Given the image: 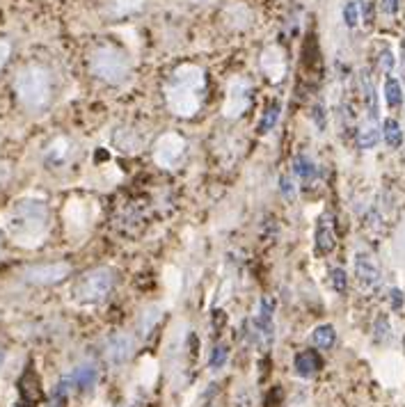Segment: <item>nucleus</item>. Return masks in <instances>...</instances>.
Masks as SVG:
<instances>
[{"mask_svg":"<svg viewBox=\"0 0 405 407\" xmlns=\"http://www.w3.org/2000/svg\"><path fill=\"white\" fill-rule=\"evenodd\" d=\"M0 227L14 245L35 249L46 240L51 229L48 204L41 197H21L7 211L0 213Z\"/></svg>","mask_w":405,"mask_h":407,"instance_id":"f257e3e1","label":"nucleus"},{"mask_svg":"<svg viewBox=\"0 0 405 407\" xmlns=\"http://www.w3.org/2000/svg\"><path fill=\"white\" fill-rule=\"evenodd\" d=\"M206 90V73L197 64H181L165 85V101L172 115L190 119L200 113Z\"/></svg>","mask_w":405,"mask_h":407,"instance_id":"f03ea898","label":"nucleus"},{"mask_svg":"<svg viewBox=\"0 0 405 407\" xmlns=\"http://www.w3.org/2000/svg\"><path fill=\"white\" fill-rule=\"evenodd\" d=\"M14 94L19 103L30 113H39L51 103L53 94V81L46 67L41 64H28L19 69L14 76Z\"/></svg>","mask_w":405,"mask_h":407,"instance_id":"7ed1b4c3","label":"nucleus"},{"mask_svg":"<svg viewBox=\"0 0 405 407\" xmlns=\"http://www.w3.org/2000/svg\"><path fill=\"white\" fill-rule=\"evenodd\" d=\"M115 286V272L111 268H92L83 272L78 279L73 282L71 286V298L76 304L81 306H92L103 302L108 295H111Z\"/></svg>","mask_w":405,"mask_h":407,"instance_id":"20e7f679","label":"nucleus"},{"mask_svg":"<svg viewBox=\"0 0 405 407\" xmlns=\"http://www.w3.org/2000/svg\"><path fill=\"white\" fill-rule=\"evenodd\" d=\"M90 69L98 81L108 85H122L130 73V62L117 46H98L90 55Z\"/></svg>","mask_w":405,"mask_h":407,"instance_id":"39448f33","label":"nucleus"},{"mask_svg":"<svg viewBox=\"0 0 405 407\" xmlns=\"http://www.w3.org/2000/svg\"><path fill=\"white\" fill-rule=\"evenodd\" d=\"M250 103H252V83L245 78V76H234V78H229L222 115L227 119H238L245 115Z\"/></svg>","mask_w":405,"mask_h":407,"instance_id":"423d86ee","label":"nucleus"},{"mask_svg":"<svg viewBox=\"0 0 405 407\" xmlns=\"http://www.w3.org/2000/svg\"><path fill=\"white\" fill-rule=\"evenodd\" d=\"M250 339L259 341V344H270L275 336V302L270 298H261L257 302V309L252 321L247 325Z\"/></svg>","mask_w":405,"mask_h":407,"instance_id":"0eeeda50","label":"nucleus"},{"mask_svg":"<svg viewBox=\"0 0 405 407\" xmlns=\"http://www.w3.org/2000/svg\"><path fill=\"white\" fill-rule=\"evenodd\" d=\"M62 215H64V227H67L69 236H83L92 225L96 208L92 202L83 200V197H71L67 206H64Z\"/></svg>","mask_w":405,"mask_h":407,"instance_id":"6e6552de","label":"nucleus"},{"mask_svg":"<svg viewBox=\"0 0 405 407\" xmlns=\"http://www.w3.org/2000/svg\"><path fill=\"white\" fill-rule=\"evenodd\" d=\"M185 151V140L179 133H163L154 145V163L163 170H172Z\"/></svg>","mask_w":405,"mask_h":407,"instance_id":"1a4fd4ad","label":"nucleus"},{"mask_svg":"<svg viewBox=\"0 0 405 407\" xmlns=\"http://www.w3.org/2000/svg\"><path fill=\"white\" fill-rule=\"evenodd\" d=\"M71 274V266L69 263H39V266H28L21 277L30 284H37V286H51V284H60L62 279H67Z\"/></svg>","mask_w":405,"mask_h":407,"instance_id":"9d476101","label":"nucleus"},{"mask_svg":"<svg viewBox=\"0 0 405 407\" xmlns=\"http://www.w3.org/2000/svg\"><path fill=\"white\" fill-rule=\"evenodd\" d=\"M353 268H355V279H357L362 291H374L380 286L382 272H380L378 261L371 257L369 252H357L355 261H353Z\"/></svg>","mask_w":405,"mask_h":407,"instance_id":"9b49d317","label":"nucleus"},{"mask_svg":"<svg viewBox=\"0 0 405 407\" xmlns=\"http://www.w3.org/2000/svg\"><path fill=\"white\" fill-rule=\"evenodd\" d=\"M135 353V339L126 332H117L106 344V359L113 366H124Z\"/></svg>","mask_w":405,"mask_h":407,"instance_id":"f8f14e48","label":"nucleus"},{"mask_svg":"<svg viewBox=\"0 0 405 407\" xmlns=\"http://www.w3.org/2000/svg\"><path fill=\"white\" fill-rule=\"evenodd\" d=\"M259 64H261V71H264V76L270 83H280V81H284V76H287V55H284V51L280 46H268L264 53H261Z\"/></svg>","mask_w":405,"mask_h":407,"instance_id":"ddd939ff","label":"nucleus"},{"mask_svg":"<svg viewBox=\"0 0 405 407\" xmlns=\"http://www.w3.org/2000/svg\"><path fill=\"white\" fill-rule=\"evenodd\" d=\"M225 24L232 30H245V28H250V24H252V9L245 3H238V0H234V3H229L225 7Z\"/></svg>","mask_w":405,"mask_h":407,"instance_id":"4468645a","label":"nucleus"},{"mask_svg":"<svg viewBox=\"0 0 405 407\" xmlns=\"http://www.w3.org/2000/svg\"><path fill=\"white\" fill-rule=\"evenodd\" d=\"M71 153V142L67 138H56L53 142H48V147L43 149V160H46L48 165H53V168H58V165H64Z\"/></svg>","mask_w":405,"mask_h":407,"instance_id":"2eb2a0df","label":"nucleus"},{"mask_svg":"<svg viewBox=\"0 0 405 407\" xmlns=\"http://www.w3.org/2000/svg\"><path fill=\"white\" fill-rule=\"evenodd\" d=\"M96 380H98V371L92 364H83V366L76 369L71 376H67L69 387L71 389H81V391L92 389L94 384H96Z\"/></svg>","mask_w":405,"mask_h":407,"instance_id":"dca6fc26","label":"nucleus"},{"mask_svg":"<svg viewBox=\"0 0 405 407\" xmlns=\"http://www.w3.org/2000/svg\"><path fill=\"white\" fill-rule=\"evenodd\" d=\"M293 174L298 181L309 185L316 181V177H319V165H316L307 153H300V156L293 158Z\"/></svg>","mask_w":405,"mask_h":407,"instance_id":"f3484780","label":"nucleus"},{"mask_svg":"<svg viewBox=\"0 0 405 407\" xmlns=\"http://www.w3.org/2000/svg\"><path fill=\"white\" fill-rule=\"evenodd\" d=\"M319 369H321V357L314 350H304V353L295 357V371H298L300 378H312L319 373Z\"/></svg>","mask_w":405,"mask_h":407,"instance_id":"a211bd4d","label":"nucleus"},{"mask_svg":"<svg viewBox=\"0 0 405 407\" xmlns=\"http://www.w3.org/2000/svg\"><path fill=\"white\" fill-rule=\"evenodd\" d=\"M316 249H319L321 254H330L334 249V231L330 225V217H323L319 227H316Z\"/></svg>","mask_w":405,"mask_h":407,"instance_id":"6ab92c4d","label":"nucleus"},{"mask_svg":"<svg viewBox=\"0 0 405 407\" xmlns=\"http://www.w3.org/2000/svg\"><path fill=\"white\" fill-rule=\"evenodd\" d=\"M380 142V128L376 126V119H369L366 124H362V128L357 130V147L371 151L376 149Z\"/></svg>","mask_w":405,"mask_h":407,"instance_id":"aec40b11","label":"nucleus"},{"mask_svg":"<svg viewBox=\"0 0 405 407\" xmlns=\"http://www.w3.org/2000/svg\"><path fill=\"white\" fill-rule=\"evenodd\" d=\"M142 7H145V0H111L108 14L113 19H124L130 14H138Z\"/></svg>","mask_w":405,"mask_h":407,"instance_id":"412c9836","label":"nucleus"},{"mask_svg":"<svg viewBox=\"0 0 405 407\" xmlns=\"http://www.w3.org/2000/svg\"><path fill=\"white\" fill-rule=\"evenodd\" d=\"M382 140H385L391 149H399L403 145V130L396 119H385V122H382Z\"/></svg>","mask_w":405,"mask_h":407,"instance_id":"4be33fe9","label":"nucleus"},{"mask_svg":"<svg viewBox=\"0 0 405 407\" xmlns=\"http://www.w3.org/2000/svg\"><path fill=\"white\" fill-rule=\"evenodd\" d=\"M334 341H337V332H334L332 325H319V327H316L314 332H312V344H314L316 348H321V350L332 348Z\"/></svg>","mask_w":405,"mask_h":407,"instance_id":"5701e85b","label":"nucleus"},{"mask_svg":"<svg viewBox=\"0 0 405 407\" xmlns=\"http://www.w3.org/2000/svg\"><path fill=\"white\" fill-rule=\"evenodd\" d=\"M158 321H160V306H156V304L147 306V309L142 311V316H140V329H142V334H145V336L151 334V329L158 325Z\"/></svg>","mask_w":405,"mask_h":407,"instance_id":"b1692460","label":"nucleus"},{"mask_svg":"<svg viewBox=\"0 0 405 407\" xmlns=\"http://www.w3.org/2000/svg\"><path fill=\"white\" fill-rule=\"evenodd\" d=\"M163 282H165V289H168V293H170V298H177L179 291H181V286H183V277H181L179 268L168 266V268H165V277H163Z\"/></svg>","mask_w":405,"mask_h":407,"instance_id":"393cba45","label":"nucleus"},{"mask_svg":"<svg viewBox=\"0 0 405 407\" xmlns=\"http://www.w3.org/2000/svg\"><path fill=\"white\" fill-rule=\"evenodd\" d=\"M385 101L389 108H399L403 103V87L396 78L385 81Z\"/></svg>","mask_w":405,"mask_h":407,"instance_id":"a878e982","label":"nucleus"},{"mask_svg":"<svg viewBox=\"0 0 405 407\" xmlns=\"http://www.w3.org/2000/svg\"><path fill=\"white\" fill-rule=\"evenodd\" d=\"M374 336L378 344H387V341L391 339V323H389V318L385 314H380L376 318V323H374Z\"/></svg>","mask_w":405,"mask_h":407,"instance_id":"bb28decb","label":"nucleus"},{"mask_svg":"<svg viewBox=\"0 0 405 407\" xmlns=\"http://www.w3.org/2000/svg\"><path fill=\"white\" fill-rule=\"evenodd\" d=\"M280 103H272L266 113H264V117H261V122H259V133H270L272 128H275V124H277V119H280Z\"/></svg>","mask_w":405,"mask_h":407,"instance_id":"cd10ccee","label":"nucleus"},{"mask_svg":"<svg viewBox=\"0 0 405 407\" xmlns=\"http://www.w3.org/2000/svg\"><path fill=\"white\" fill-rule=\"evenodd\" d=\"M227 359H229V348L227 346H215L213 348V353H211V359H209V366L213 371H220L225 364H227Z\"/></svg>","mask_w":405,"mask_h":407,"instance_id":"c85d7f7f","label":"nucleus"},{"mask_svg":"<svg viewBox=\"0 0 405 407\" xmlns=\"http://www.w3.org/2000/svg\"><path fill=\"white\" fill-rule=\"evenodd\" d=\"M344 24L348 28H357V24H359V5L355 0H348L344 5Z\"/></svg>","mask_w":405,"mask_h":407,"instance_id":"c756f323","label":"nucleus"},{"mask_svg":"<svg viewBox=\"0 0 405 407\" xmlns=\"http://www.w3.org/2000/svg\"><path fill=\"white\" fill-rule=\"evenodd\" d=\"M330 284H332V289L337 293H346V289H348V274H346V270L332 268L330 270Z\"/></svg>","mask_w":405,"mask_h":407,"instance_id":"7c9ffc66","label":"nucleus"},{"mask_svg":"<svg viewBox=\"0 0 405 407\" xmlns=\"http://www.w3.org/2000/svg\"><path fill=\"white\" fill-rule=\"evenodd\" d=\"M394 67H396V58H394V53L389 48H385L380 53V69L385 73H391Z\"/></svg>","mask_w":405,"mask_h":407,"instance_id":"2f4dec72","label":"nucleus"},{"mask_svg":"<svg viewBox=\"0 0 405 407\" xmlns=\"http://www.w3.org/2000/svg\"><path fill=\"white\" fill-rule=\"evenodd\" d=\"M280 190H282V195H284V200H293L295 197V183H293V179L291 177H282L280 179Z\"/></svg>","mask_w":405,"mask_h":407,"instance_id":"473e14b6","label":"nucleus"},{"mask_svg":"<svg viewBox=\"0 0 405 407\" xmlns=\"http://www.w3.org/2000/svg\"><path fill=\"white\" fill-rule=\"evenodd\" d=\"M401 7V0H380V12L385 16H396Z\"/></svg>","mask_w":405,"mask_h":407,"instance_id":"72a5a7b5","label":"nucleus"},{"mask_svg":"<svg viewBox=\"0 0 405 407\" xmlns=\"http://www.w3.org/2000/svg\"><path fill=\"white\" fill-rule=\"evenodd\" d=\"M9 55H12V43H9L7 39H0V69L7 64Z\"/></svg>","mask_w":405,"mask_h":407,"instance_id":"f704fd0d","label":"nucleus"},{"mask_svg":"<svg viewBox=\"0 0 405 407\" xmlns=\"http://www.w3.org/2000/svg\"><path fill=\"white\" fill-rule=\"evenodd\" d=\"M389 302H391V309H401V306L405 304V295L401 289H391L389 291Z\"/></svg>","mask_w":405,"mask_h":407,"instance_id":"c9c22d12","label":"nucleus"},{"mask_svg":"<svg viewBox=\"0 0 405 407\" xmlns=\"http://www.w3.org/2000/svg\"><path fill=\"white\" fill-rule=\"evenodd\" d=\"M314 122H316V126L319 128H325V110H323V105H314Z\"/></svg>","mask_w":405,"mask_h":407,"instance_id":"e433bc0d","label":"nucleus"},{"mask_svg":"<svg viewBox=\"0 0 405 407\" xmlns=\"http://www.w3.org/2000/svg\"><path fill=\"white\" fill-rule=\"evenodd\" d=\"M362 9H364V12H362V14H364V21H366V24H371V21H374V5H371L369 0H366Z\"/></svg>","mask_w":405,"mask_h":407,"instance_id":"4c0bfd02","label":"nucleus"},{"mask_svg":"<svg viewBox=\"0 0 405 407\" xmlns=\"http://www.w3.org/2000/svg\"><path fill=\"white\" fill-rule=\"evenodd\" d=\"M195 3H200V5H206V3H213V0H195Z\"/></svg>","mask_w":405,"mask_h":407,"instance_id":"58836bf2","label":"nucleus"},{"mask_svg":"<svg viewBox=\"0 0 405 407\" xmlns=\"http://www.w3.org/2000/svg\"><path fill=\"white\" fill-rule=\"evenodd\" d=\"M0 366H3V353H0Z\"/></svg>","mask_w":405,"mask_h":407,"instance_id":"ea45409f","label":"nucleus"}]
</instances>
